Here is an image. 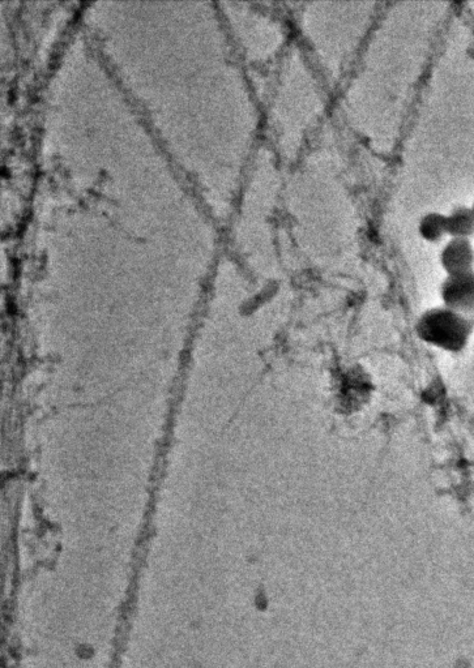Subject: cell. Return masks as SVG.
<instances>
[{"instance_id": "6da1fadb", "label": "cell", "mask_w": 474, "mask_h": 668, "mask_svg": "<svg viewBox=\"0 0 474 668\" xmlns=\"http://www.w3.org/2000/svg\"><path fill=\"white\" fill-rule=\"evenodd\" d=\"M473 328L474 314H463L446 306L425 311L414 327L422 342L448 353H460L467 348Z\"/></svg>"}, {"instance_id": "7a4b0ae2", "label": "cell", "mask_w": 474, "mask_h": 668, "mask_svg": "<svg viewBox=\"0 0 474 668\" xmlns=\"http://www.w3.org/2000/svg\"><path fill=\"white\" fill-rule=\"evenodd\" d=\"M443 306L474 314V271L451 274L441 286Z\"/></svg>"}, {"instance_id": "3957f363", "label": "cell", "mask_w": 474, "mask_h": 668, "mask_svg": "<svg viewBox=\"0 0 474 668\" xmlns=\"http://www.w3.org/2000/svg\"><path fill=\"white\" fill-rule=\"evenodd\" d=\"M442 268L451 274L471 272L474 268V248L469 239L451 238L441 252Z\"/></svg>"}, {"instance_id": "277c9868", "label": "cell", "mask_w": 474, "mask_h": 668, "mask_svg": "<svg viewBox=\"0 0 474 668\" xmlns=\"http://www.w3.org/2000/svg\"><path fill=\"white\" fill-rule=\"evenodd\" d=\"M447 234L452 238L469 239L474 235L472 208L459 207L447 216Z\"/></svg>"}, {"instance_id": "5b68a950", "label": "cell", "mask_w": 474, "mask_h": 668, "mask_svg": "<svg viewBox=\"0 0 474 668\" xmlns=\"http://www.w3.org/2000/svg\"><path fill=\"white\" fill-rule=\"evenodd\" d=\"M418 234L429 243L441 241L447 234V216L439 212H429L418 222Z\"/></svg>"}, {"instance_id": "8992f818", "label": "cell", "mask_w": 474, "mask_h": 668, "mask_svg": "<svg viewBox=\"0 0 474 668\" xmlns=\"http://www.w3.org/2000/svg\"><path fill=\"white\" fill-rule=\"evenodd\" d=\"M472 211H473V213H474V203H473Z\"/></svg>"}]
</instances>
